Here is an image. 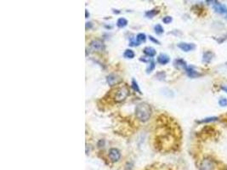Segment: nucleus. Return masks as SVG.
<instances>
[{
    "label": "nucleus",
    "instance_id": "obj_15",
    "mask_svg": "<svg viewBox=\"0 0 227 170\" xmlns=\"http://www.w3.org/2000/svg\"><path fill=\"white\" fill-rule=\"evenodd\" d=\"M158 13H159V10H157L156 9H154V10H151L145 12V16L148 18H152L154 17L156 15H157Z\"/></svg>",
    "mask_w": 227,
    "mask_h": 170
},
{
    "label": "nucleus",
    "instance_id": "obj_8",
    "mask_svg": "<svg viewBox=\"0 0 227 170\" xmlns=\"http://www.w3.org/2000/svg\"><path fill=\"white\" fill-rule=\"evenodd\" d=\"M186 73L187 75L191 77V78H195V77H198L201 76V74L199 72H197V71L194 69L193 66H189L186 68Z\"/></svg>",
    "mask_w": 227,
    "mask_h": 170
},
{
    "label": "nucleus",
    "instance_id": "obj_4",
    "mask_svg": "<svg viewBox=\"0 0 227 170\" xmlns=\"http://www.w3.org/2000/svg\"><path fill=\"white\" fill-rule=\"evenodd\" d=\"M199 168H200V170H214L215 169V163L211 159L206 157L202 160Z\"/></svg>",
    "mask_w": 227,
    "mask_h": 170
},
{
    "label": "nucleus",
    "instance_id": "obj_18",
    "mask_svg": "<svg viewBox=\"0 0 227 170\" xmlns=\"http://www.w3.org/2000/svg\"><path fill=\"white\" fill-rule=\"evenodd\" d=\"M154 30H155L156 33V34H158V35H160V34H162V33H163V32H164V30H163L162 26L160 24H157L156 26H155Z\"/></svg>",
    "mask_w": 227,
    "mask_h": 170
},
{
    "label": "nucleus",
    "instance_id": "obj_20",
    "mask_svg": "<svg viewBox=\"0 0 227 170\" xmlns=\"http://www.w3.org/2000/svg\"><path fill=\"white\" fill-rule=\"evenodd\" d=\"M136 39L139 43H141V42H145V39H146V37H145V33H139L137 36H136Z\"/></svg>",
    "mask_w": 227,
    "mask_h": 170
},
{
    "label": "nucleus",
    "instance_id": "obj_25",
    "mask_svg": "<svg viewBox=\"0 0 227 170\" xmlns=\"http://www.w3.org/2000/svg\"><path fill=\"white\" fill-rule=\"evenodd\" d=\"M149 38H150V40H151V41H152V42H153V43H157V44H160V42L158 41L157 39H156L155 38H153L152 36H150Z\"/></svg>",
    "mask_w": 227,
    "mask_h": 170
},
{
    "label": "nucleus",
    "instance_id": "obj_14",
    "mask_svg": "<svg viewBox=\"0 0 227 170\" xmlns=\"http://www.w3.org/2000/svg\"><path fill=\"white\" fill-rule=\"evenodd\" d=\"M127 25H128V21L126 20L125 18H120L117 21V26L120 28L125 27Z\"/></svg>",
    "mask_w": 227,
    "mask_h": 170
},
{
    "label": "nucleus",
    "instance_id": "obj_2",
    "mask_svg": "<svg viewBox=\"0 0 227 170\" xmlns=\"http://www.w3.org/2000/svg\"><path fill=\"white\" fill-rule=\"evenodd\" d=\"M129 94V90L128 87L125 85H122V86H118L116 89H114L112 97L116 102H121L125 100Z\"/></svg>",
    "mask_w": 227,
    "mask_h": 170
},
{
    "label": "nucleus",
    "instance_id": "obj_6",
    "mask_svg": "<svg viewBox=\"0 0 227 170\" xmlns=\"http://www.w3.org/2000/svg\"><path fill=\"white\" fill-rule=\"evenodd\" d=\"M90 48L93 50H96V51L102 50L104 48V43L101 39H95L90 43Z\"/></svg>",
    "mask_w": 227,
    "mask_h": 170
},
{
    "label": "nucleus",
    "instance_id": "obj_11",
    "mask_svg": "<svg viewBox=\"0 0 227 170\" xmlns=\"http://www.w3.org/2000/svg\"><path fill=\"white\" fill-rule=\"evenodd\" d=\"M169 60H170L169 57L167 56V54H161L158 56V58H157V62L161 65L167 64V63L169 62Z\"/></svg>",
    "mask_w": 227,
    "mask_h": 170
},
{
    "label": "nucleus",
    "instance_id": "obj_13",
    "mask_svg": "<svg viewBox=\"0 0 227 170\" xmlns=\"http://www.w3.org/2000/svg\"><path fill=\"white\" fill-rule=\"evenodd\" d=\"M144 53L146 55H148L149 57H153L156 55V50L155 49L151 47H145L144 49Z\"/></svg>",
    "mask_w": 227,
    "mask_h": 170
},
{
    "label": "nucleus",
    "instance_id": "obj_1",
    "mask_svg": "<svg viewBox=\"0 0 227 170\" xmlns=\"http://www.w3.org/2000/svg\"><path fill=\"white\" fill-rule=\"evenodd\" d=\"M151 114V106L145 102H141L138 104L135 108V115L136 117L141 122H146L150 119Z\"/></svg>",
    "mask_w": 227,
    "mask_h": 170
},
{
    "label": "nucleus",
    "instance_id": "obj_22",
    "mask_svg": "<svg viewBox=\"0 0 227 170\" xmlns=\"http://www.w3.org/2000/svg\"><path fill=\"white\" fill-rule=\"evenodd\" d=\"M219 105L220 106H223V107L227 106V99H226V98H221L220 100H219Z\"/></svg>",
    "mask_w": 227,
    "mask_h": 170
},
{
    "label": "nucleus",
    "instance_id": "obj_7",
    "mask_svg": "<svg viewBox=\"0 0 227 170\" xmlns=\"http://www.w3.org/2000/svg\"><path fill=\"white\" fill-rule=\"evenodd\" d=\"M178 47L185 51V52H189V51H191V50H194L195 49V44L194 43H179L178 44Z\"/></svg>",
    "mask_w": 227,
    "mask_h": 170
},
{
    "label": "nucleus",
    "instance_id": "obj_21",
    "mask_svg": "<svg viewBox=\"0 0 227 170\" xmlns=\"http://www.w3.org/2000/svg\"><path fill=\"white\" fill-rule=\"evenodd\" d=\"M154 68H155V63H154V61H151V64L150 65L147 67V69H146V72L147 73H150V72H151L152 71L154 70Z\"/></svg>",
    "mask_w": 227,
    "mask_h": 170
},
{
    "label": "nucleus",
    "instance_id": "obj_10",
    "mask_svg": "<svg viewBox=\"0 0 227 170\" xmlns=\"http://www.w3.org/2000/svg\"><path fill=\"white\" fill-rule=\"evenodd\" d=\"M174 65L178 69H185V70H186V68H187L186 62H185L184 60H182V59L175 60H174Z\"/></svg>",
    "mask_w": 227,
    "mask_h": 170
},
{
    "label": "nucleus",
    "instance_id": "obj_27",
    "mask_svg": "<svg viewBox=\"0 0 227 170\" xmlns=\"http://www.w3.org/2000/svg\"><path fill=\"white\" fill-rule=\"evenodd\" d=\"M221 89H222V90H224L225 92H226V93H227V87H225V86H222V87H221Z\"/></svg>",
    "mask_w": 227,
    "mask_h": 170
},
{
    "label": "nucleus",
    "instance_id": "obj_3",
    "mask_svg": "<svg viewBox=\"0 0 227 170\" xmlns=\"http://www.w3.org/2000/svg\"><path fill=\"white\" fill-rule=\"evenodd\" d=\"M213 9L215 11L220 15H225L226 18H227V7L225 4H222L218 1H213Z\"/></svg>",
    "mask_w": 227,
    "mask_h": 170
},
{
    "label": "nucleus",
    "instance_id": "obj_23",
    "mask_svg": "<svg viewBox=\"0 0 227 170\" xmlns=\"http://www.w3.org/2000/svg\"><path fill=\"white\" fill-rule=\"evenodd\" d=\"M173 21V19L171 16H165V17L162 19V21H163V23L165 24H169L171 21Z\"/></svg>",
    "mask_w": 227,
    "mask_h": 170
},
{
    "label": "nucleus",
    "instance_id": "obj_5",
    "mask_svg": "<svg viewBox=\"0 0 227 170\" xmlns=\"http://www.w3.org/2000/svg\"><path fill=\"white\" fill-rule=\"evenodd\" d=\"M121 157V153L120 152L116 149V148H112L110 151H109V158L111 159L112 162H118V160Z\"/></svg>",
    "mask_w": 227,
    "mask_h": 170
},
{
    "label": "nucleus",
    "instance_id": "obj_28",
    "mask_svg": "<svg viewBox=\"0 0 227 170\" xmlns=\"http://www.w3.org/2000/svg\"><path fill=\"white\" fill-rule=\"evenodd\" d=\"M85 15H86V18H88L89 16H90V14L88 13V10H86V11H85Z\"/></svg>",
    "mask_w": 227,
    "mask_h": 170
},
{
    "label": "nucleus",
    "instance_id": "obj_12",
    "mask_svg": "<svg viewBox=\"0 0 227 170\" xmlns=\"http://www.w3.org/2000/svg\"><path fill=\"white\" fill-rule=\"evenodd\" d=\"M119 82V78H118V77L115 76L113 74H111L107 77V82L109 83V85L112 86L115 85L116 83Z\"/></svg>",
    "mask_w": 227,
    "mask_h": 170
},
{
    "label": "nucleus",
    "instance_id": "obj_24",
    "mask_svg": "<svg viewBox=\"0 0 227 170\" xmlns=\"http://www.w3.org/2000/svg\"><path fill=\"white\" fill-rule=\"evenodd\" d=\"M139 44H140V43L137 41V39H133V38L130 40V43H129L130 46H136V45H139Z\"/></svg>",
    "mask_w": 227,
    "mask_h": 170
},
{
    "label": "nucleus",
    "instance_id": "obj_17",
    "mask_svg": "<svg viewBox=\"0 0 227 170\" xmlns=\"http://www.w3.org/2000/svg\"><path fill=\"white\" fill-rule=\"evenodd\" d=\"M124 57L127 59H133L134 57V51L131 50V49H127L125 52H124Z\"/></svg>",
    "mask_w": 227,
    "mask_h": 170
},
{
    "label": "nucleus",
    "instance_id": "obj_26",
    "mask_svg": "<svg viewBox=\"0 0 227 170\" xmlns=\"http://www.w3.org/2000/svg\"><path fill=\"white\" fill-rule=\"evenodd\" d=\"M92 26H93V25H92L91 22H87V23H86V29L88 30V28L90 29V28L92 27Z\"/></svg>",
    "mask_w": 227,
    "mask_h": 170
},
{
    "label": "nucleus",
    "instance_id": "obj_9",
    "mask_svg": "<svg viewBox=\"0 0 227 170\" xmlns=\"http://www.w3.org/2000/svg\"><path fill=\"white\" fill-rule=\"evenodd\" d=\"M213 57H214V54L212 53L211 51H206V52L203 53V62L206 63V64H209L213 60Z\"/></svg>",
    "mask_w": 227,
    "mask_h": 170
},
{
    "label": "nucleus",
    "instance_id": "obj_29",
    "mask_svg": "<svg viewBox=\"0 0 227 170\" xmlns=\"http://www.w3.org/2000/svg\"><path fill=\"white\" fill-rule=\"evenodd\" d=\"M226 65H227V62H226Z\"/></svg>",
    "mask_w": 227,
    "mask_h": 170
},
{
    "label": "nucleus",
    "instance_id": "obj_19",
    "mask_svg": "<svg viewBox=\"0 0 227 170\" xmlns=\"http://www.w3.org/2000/svg\"><path fill=\"white\" fill-rule=\"evenodd\" d=\"M132 88H134V91L138 92L139 94H141V92H140V89L139 86H138L137 82H136L134 79H133V80H132Z\"/></svg>",
    "mask_w": 227,
    "mask_h": 170
},
{
    "label": "nucleus",
    "instance_id": "obj_16",
    "mask_svg": "<svg viewBox=\"0 0 227 170\" xmlns=\"http://www.w3.org/2000/svg\"><path fill=\"white\" fill-rule=\"evenodd\" d=\"M219 118L217 117H207V118H204L201 121H198L197 123H210V122H215V121H217Z\"/></svg>",
    "mask_w": 227,
    "mask_h": 170
}]
</instances>
